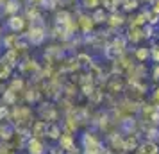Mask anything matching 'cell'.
Here are the masks:
<instances>
[{
	"label": "cell",
	"mask_w": 159,
	"mask_h": 154,
	"mask_svg": "<svg viewBox=\"0 0 159 154\" xmlns=\"http://www.w3.org/2000/svg\"><path fill=\"white\" fill-rule=\"evenodd\" d=\"M25 40H27V43L30 45H41L47 40V27H45L43 22H32L30 23L29 30H27V36H25Z\"/></svg>",
	"instance_id": "cell-3"
},
{
	"label": "cell",
	"mask_w": 159,
	"mask_h": 154,
	"mask_svg": "<svg viewBox=\"0 0 159 154\" xmlns=\"http://www.w3.org/2000/svg\"><path fill=\"white\" fill-rule=\"evenodd\" d=\"M136 154H159V143L152 140H143L136 147Z\"/></svg>",
	"instance_id": "cell-7"
},
{
	"label": "cell",
	"mask_w": 159,
	"mask_h": 154,
	"mask_svg": "<svg viewBox=\"0 0 159 154\" xmlns=\"http://www.w3.org/2000/svg\"><path fill=\"white\" fill-rule=\"evenodd\" d=\"M127 41L130 43H139V41H143L145 36H143V27H136V25H130L129 27V32H127V36H125Z\"/></svg>",
	"instance_id": "cell-10"
},
{
	"label": "cell",
	"mask_w": 159,
	"mask_h": 154,
	"mask_svg": "<svg viewBox=\"0 0 159 154\" xmlns=\"http://www.w3.org/2000/svg\"><path fill=\"white\" fill-rule=\"evenodd\" d=\"M80 143H82L84 154H106V149H104L102 140L91 131H86L84 134H82Z\"/></svg>",
	"instance_id": "cell-1"
},
{
	"label": "cell",
	"mask_w": 159,
	"mask_h": 154,
	"mask_svg": "<svg viewBox=\"0 0 159 154\" xmlns=\"http://www.w3.org/2000/svg\"><path fill=\"white\" fill-rule=\"evenodd\" d=\"M132 58L136 59L138 63H147L150 59V49H147V47H136L134 52H132Z\"/></svg>",
	"instance_id": "cell-12"
},
{
	"label": "cell",
	"mask_w": 159,
	"mask_h": 154,
	"mask_svg": "<svg viewBox=\"0 0 159 154\" xmlns=\"http://www.w3.org/2000/svg\"><path fill=\"white\" fill-rule=\"evenodd\" d=\"M156 34H157V36H156V38H157V43H159V30H157V32H156Z\"/></svg>",
	"instance_id": "cell-23"
},
{
	"label": "cell",
	"mask_w": 159,
	"mask_h": 154,
	"mask_svg": "<svg viewBox=\"0 0 159 154\" xmlns=\"http://www.w3.org/2000/svg\"><path fill=\"white\" fill-rule=\"evenodd\" d=\"M25 25H27V18L23 15H11L7 18V22H6V27H7L9 32H13V34H18V32H22L25 29Z\"/></svg>",
	"instance_id": "cell-5"
},
{
	"label": "cell",
	"mask_w": 159,
	"mask_h": 154,
	"mask_svg": "<svg viewBox=\"0 0 159 154\" xmlns=\"http://www.w3.org/2000/svg\"><path fill=\"white\" fill-rule=\"evenodd\" d=\"M27 154H47V145L41 138H36V136H27L25 140V147H23Z\"/></svg>",
	"instance_id": "cell-4"
},
{
	"label": "cell",
	"mask_w": 159,
	"mask_h": 154,
	"mask_svg": "<svg viewBox=\"0 0 159 154\" xmlns=\"http://www.w3.org/2000/svg\"><path fill=\"white\" fill-rule=\"evenodd\" d=\"M141 113L145 115L147 125H159V106H156V104H145L141 108Z\"/></svg>",
	"instance_id": "cell-6"
},
{
	"label": "cell",
	"mask_w": 159,
	"mask_h": 154,
	"mask_svg": "<svg viewBox=\"0 0 159 154\" xmlns=\"http://www.w3.org/2000/svg\"><path fill=\"white\" fill-rule=\"evenodd\" d=\"M4 4H6V0H0V7H2V6H4Z\"/></svg>",
	"instance_id": "cell-21"
},
{
	"label": "cell",
	"mask_w": 159,
	"mask_h": 154,
	"mask_svg": "<svg viewBox=\"0 0 159 154\" xmlns=\"http://www.w3.org/2000/svg\"><path fill=\"white\" fill-rule=\"evenodd\" d=\"M61 133H63V129H61V125H59V124H56V122H50V124H47L45 138H48V140H59V136H61Z\"/></svg>",
	"instance_id": "cell-11"
},
{
	"label": "cell",
	"mask_w": 159,
	"mask_h": 154,
	"mask_svg": "<svg viewBox=\"0 0 159 154\" xmlns=\"http://www.w3.org/2000/svg\"><path fill=\"white\" fill-rule=\"evenodd\" d=\"M77 25H80V30H82L84 34H88V32L91 30V27H93V18L89 15H80L79 20H77Z\"/></svg>",
	"instance_id": "cell-13"
},
{
	"label": "cell",
	"mask_w": 159,
	"mask_h": 154,
	"mask_svg": "<svg viewBox=\"0 0 159 154\" xmlns=\"http://www.w3.org/2000/svg\"><path fill=\"white\" fill-rule=\"evenodd\" d=\"M22 9V0H6V4L2 6V15H18Z\"/></svg>",
	"instance_id": "cell-9"
},
{
	"label": "cell",
	"mask_w": 159,
	"mask_h": 154,
	"mask_svg": "<svg viewBox=\"0 0 159 154\" xmlns=\"http://www.w3.org/2000/svg\"><path fill=\"white\" fill-rule=\"evenodd\" d=\"M84 9H98V6L102 4V0H80Z\"/></svg>",
	"instance_id": "cell-16"
},
{
	"label": "cell",
	"mask_w": 159,
	"mask_h": 154,
	"mask_svg": "<svg viewBox=\"0 0 159 154\" xmlns=\"http://www.w3.org/2000/svg\"><path fill=\"white\" fill-rule=\"evenodd\" d=\"M38 6L47 11H56V7L59 6V0H38Z\"/></svg>",
	"instance_id": "cell-14"
},
{
	"label": "cell",
	"mask_w": 159,
	"mask_h": 154,
	"mask_svg": "<svg viewBox=\"0 0 159 154\" xmlns=\"http://www.w3.org/2000/svg\"><path fill=\"white\" fill-rule=\"evenodd\" d=\"M150 59L154 63H159V43L157 45H152L150 49Z\"/></svg>",
	"instance_id": "cell-17"
},
{
	"label": "cell",
	"mask_w": 159,
	"mask_h": 154,
	"mask_svg": "<svg viewBox=\"0 0 159 154\" xmlns=\"http://www.w3.org/2000/svg\"><path fill=\"white\" fill-rule=\"evenodd\" d=\"M127 40H125V36H116L111 40V43L106 47V52H104V56L107 59H111V61H115V59H118L122 54H125L127 52Z\"/></svg>",
	"instance_id": "cell-2"
},
{
	"label": "cell",
	"mask_w": 159,
	"mask_h": 154,
	"mask_svg": "<svg viewBox=\"0 0 159 154\" xmlns=\"http://www.w3.org/2000/svg\"><path fill=\"white\" fill-rule=\"evenodd\" d=\"M152 79L156 82H159V63H154V68H152Z\"/></svg>",
	"instance_id": "cell-19"
},
{
	"label": "cell",
	"mask_w": 159,
	"mask_h": 154,
	"mask_svg": "<svg viewBox=\"0 0 159 154\" xmlns=\"http://www.w3.org/2000/svg\"><path fill=\"white\" fill-rule=\"evenodd\" d=\"M150 99H152V102L156 104V106H159V82L156 84V88H154V91H152Z\"/></svg>",
	"instance_id": "cell-18"
},
{
	"label": "cell",
	"mask_w": 159,
	"mask_h": 154,
	"mask_svg": "<svg viewBox=\"0 0 159 154\" xmlns=\"http://www.w3.org/2000/svg\"><path fill=\"white\" fill-rule=\"evenodd\" d=\"M9 117H11L9 108L6 106V104H0V124H2V122H7Z\"/></svg>",
	"instance_id": "cell-15"
},
{
	"label": "cell",
	"mask_w": 159,
	"mask_h": 154,
	"mask_svg": "<svg viewBox=\"0 0 159 154\" xmlns=\"http://www.w3.org/2000/svg\"><path fill=\"white\" fill-rule=\"evenodd\" d=\"M39 115H41L39 120H45L47 124L57 120V110H56V106H52V104H43V108H39Z\"/></svg>",
	"instance_id": "cell-8"
},
{
	"label": "cell",
	"mask_w": 159,
	"mask_h": 154,
	"mask_svg": "<svg viewBox=\"0 0 159 154\" xmlns=\"http://www.w3.org/2000/svg\"><path fill=\"white\" fill-rule=\"evenodd\" d=\"M152 13H157L159 15V0H152Z\"/></svg>",
	"instance_id": "cell-20"
},
{
	"label": "cell",
	"mask_w": 159,
	"mask_h": 154,
	"mask_svg": "<svg viewBox=\"0 0 159 154\" xmlns=\"http://www.w3.org/2000/svg\"><path fill=\"white\" fill-rule=\"evenodd\" d=\"M0 43H2V29H0Z\"/></svg>",
	"instance_id": "cell-22"
}]
</instances>
